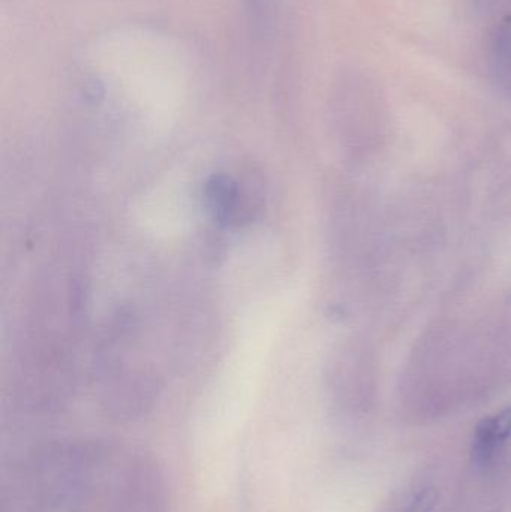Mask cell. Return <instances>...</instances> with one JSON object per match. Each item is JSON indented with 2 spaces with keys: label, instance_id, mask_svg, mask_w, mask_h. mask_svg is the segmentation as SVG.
<instances>
[{
  "label": "cell",
  "instance_id": "obj_3",
  "mask_svg": "<svg viewBox=\"0 0 511 512\" xmlns=\"http://www.w3.org/2000/svg\"><path fill=\"white\" fill-rule=\"evenodd\" d=\"M243 192L230 176H216L207 185V200L216 221L233 224L242 216Z\"/></svg>",
  "mask_w": 511,
  "mask_h": 512
},
{
  "label": "cell",
  "instance_id": "obj_1",
  "mask_svg": "<svg viewBox=\"0 0 511 512\" xmlns=\"http://www.w3.org/2000/svg\"><path fill=\"white\" fill-rule=\"evenodd\" d=\"M485 62L492 81L511 93V15H504L489 30L485 44Z\"/></svg>",
  "mask_w": 511,
  "mask_h": 512
},
{
  "label": "cell",
  "instance_id": "obj_5",
  "mask_svg": "<svg viewBox=\"0 0 511 512\" xmlns=\"http://www.w3.org/2000/svg\"><path fill=\"white\" fill-rule=\"evenodd\" d=\"M437 502V493L434 489H425L416 496L407 512H431Z\"/></svg>",
  "mask_w": 511,
  "mask_h": 512
},
{
  "label": "cell",
  "instance_id": "obj_6",
  "mask_svg": "<svg viewBox=\"0 0 511 512\" xmlns=\"http://www.w3.org/2000/svg\"><path fill=\"white\" fill-rule=\"evenodd\" d=\"M470 2L473 8L480 12V14H489V12L495 11L506 0H470Z\"/></svg>",
  "mask_w": 511,
  "mask_h": 512
},
{
  "label": "cell",
  "instance_id": "obj_4",
  "mask_svg": "<svg viewBox=\"0 0 511 512\" xmlns=\"http://www.w3.org/2000/svg\"><path fill=\"white\" fill-rule=\"evenodd\" d=\"M242 2L252 35L258 39L263 38L270 27L273 0H242Z\"/></svg>",
  "mask_w": 511,
  "mask_h": 512
},
{
  "label": "cell",
  "instance_id": "obj_2",
  "mask_svg": "<svg viewBox=\"0 0 511 512\" xmlns=\"http://www.w3.org/2000/svg\"><path fill=\"white\" fill-rule=\"evenodd\" d=\"M511 435V409L500 412L494 417L480 421L474 435L473 460L477 465H486L494 459L501 445Z\"/></svg>",
  "mask_w": 511,
  "mask_h": 512
}]
</instances>
